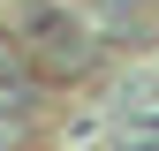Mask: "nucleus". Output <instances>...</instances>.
I'll return each instance as SVG.
<instances>
[{
    "mask_svg": "<svg viewBox=\"0 0 159 151\" xmlns=\"http://www.w3.org/2000/svg\"><path fill=\"white\" fill-rule=\"evenodd\" d=\"M15 38H23L30 68L46 76V83H76V76L98 68V38L76 8H61V0H23V15H15Z\"/></svg>",
    "mask_w": 159,
    "mask_h": 151,
    "instance_id": "f257e3e1",
    "label": "nucleus"
},
{
    "mask_svg": "<svg viewBox=\"0 0 159 151\" xmlns=\"http://www.w3.org/2000/svg\"><path fill=\"white\" fill-rule=\"evenodd\" d=\"M121 151H159V136H129V144H121Z\"/></svg>",
    "mask_w": 159,
    "mask_h": 151,
    "instance_id": "f03ea898",
    "label": "nucleus"
}]
</instances>
